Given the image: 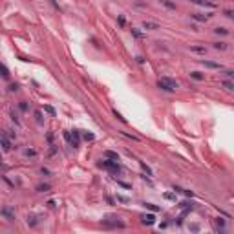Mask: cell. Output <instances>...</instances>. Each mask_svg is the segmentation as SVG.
<instances>
[{"mask_svg":"<svg viewBox=\"0 0 234 234\" xmlns=\"http://www.w3.org/2000/svg\"><path fill=\"white\" fill-rule=\"evenodd\" d=\"M0 75H2L4 79H9V69H7L6 66H4L2 62H0Z\"/></svg>","mask_w":234,"mask_h":234,"instance_id":"8fae6325","label":"cell"},{"mask_svg":"<svg viewBox=\"0 0 234 234\" xmlns=\"http://www.w3.org/2000/svg\"><path fill=\"white\" fill-rule=\"evenodd\" d=\"M216 225L220 227V232H223V227H225V220H223V218H216Z\"/></svg>","mask_w":234,"mask_h":234,"instance_id":"ffe728a7","label":"cell"},{"mask_svg":"<svg viewBox=\"0 0 234 234\" xmlns=\"http://www.w3.org/2000/svg\"><path fill=\"white\" fill-rule=\"evenodd\" d=\"M174 190H176V192H179V194H181V192H183V188H181V187H177V185H174Z\"/></svg>","mask_w":234,"mask_h":234,"instance_id":"74e56055","label":"cell"},{"mask_svg":"<svg viewBox=\"0 0 234 234\" xmlns=\"http://www.w3.org/2000/svg\"><path fill=\"white\" fill-rule=\"evenodd\" d=\"M103 225H106V227H119V229H124V223H123V221H119V218H117V216H106V220L103 221Z\"/></svg>","mask_w":234,"mask_h":234,"instance_id":"277c9868","label":"cell"},{"mask_svg":"<svg viewBox=\"0 0 234 234\" xmlns=\"http://www.w3.org/2000/svg\"><path fill=\"white\" fill-rule=\"evenodd\" d=\"M38 223V216H35V214H29L28 216V225L29 227H35Z\"/></svg>","mask_w":234,"mask_h":234,"instance_id":"9c48e42d","label":"cell"},{"mask_svg":"<svg viewBox=\"0 0 234 234\" xmlns=\"http://www.w3.org/2000/svg\"><path fill=\"white\" fill-rule=\"evenodd\" d=\"M49 4H51V6H53V7H55V9H61V7H59V4L55 2V0H49Z\"/></svg>","mask_w":234,"mask_h":234,"instance_id":"d590c367","label":"cell"},{"mask_svg":"<svg viewBox=\"0 0 234 234\" xmlns=\"http://www.w3.org/2000/svg\"><path fill=\"white\" fill-rule=\"evenodd\" d=\"M9 90H11V92H17L18 86H17V84H11V86H9Z\"/></svg>","mask_w":234,"mask_h":234,"instance_id":"8d00e7d4","label":"cell"},{"mask_svg":"<svg viewBox=\"0 0 234 234\" xmlns=\"http://www.w3.org/2000/svg\"><path fill=\"white\" fill-rule=\"evenodd\" d=\"M143 207L148 208V210H152V212H157V210H159V207L154 205V203H143Z\"/></svg>","mask_w":234,"mask_h":234,"instance_id":"2e32d148","label":"cell"},{"mask_svg":"<svg viewBox=\"0 0 234 234\" xmlns=\"http://www.w3.org/2000/svg\"><path fill=\"white\" fill-rule=\"evenodd\" d=\"M35 117H37V123L42 124V112H35Z\"/></svg>","mask_w":234,"mask_h":234,"instance_id":"f1b7e54d","label":"cell"},{"mask_svg":"<svg viewBox=\"0 0 234 234\" xmlns=\"http://www.w3.org/2000/svg\"><path fill=\"white\" fill-rule=\"evenodd\" d=\"M117 201H121V203H128V198H124V196H117Z\"/></svg>","mask_w":234,"mask_h":234,"instance_id":"1f68e13d","label":"cell"},{"mask_svg":"<svg viewBox=\"0 0 234 234\" xmlns=\"http://www.w3.org/2000/svg\"><path fill=\"white\" fill-rule=\"evenodd\" d=\"M117 185H121V187H124V188H130V185H128V183H124V181H117Z\"/></svg>","mask_w":234,"mask_h":234,"instance_id":"e575fe53","label":"cell"},{"mask_svg":"<svg viewBox=\"0 0 234 234\" xmlns=\"http://www.w3.org/2000/svg\"><path fill=\"white\" fill-rule=\"evenodd\" d=\"M113 115H115V117H117V119H119L121 123H126V119H124V117H123V115H121V113H119L117 110H113Z\"/></svg>","mask_w":234,"mask_h":234,"instance_id":"83f0119b","label":"cell"},{"mask_svg":"<svg viewBox=\"0 0 234 234\" xmlns=\"http://www.w3.org/2000/svg\"><path fill=\"white\" fill-rule=\"evenodd\" d=\"M104 156H106L108 159H115V161H119V156H117V152H112V150H106V152H104Z\"/></svg>","mask_w":234,"mask_h":234,"instance_id":"5bb4252c","label":"cell"},{"mask_svg":"<svg viewBox=\"0 0 234 234\" xmlns=\"http://www.w3.org/2000/svg\"><path fill=\"white\" fill-rule=\"evenodd\" d=\"M223 88L229 90V92H232V90H234V84H232L231 81H225V82H223Z\"/></svg>","mask_w":234,"mask_h":234,"instance_id":"d4e9b609","label":"cell"},{"mask_svg":"<svg viewBox=\"0 0 234 234\" xmlns=\"http://www.w3.org/2000/svg\"><path fill=\"white\" fill-rule=\"evenodd\" d=\"M132 35H134L136 38H143V37H145V35L139 31V29H136V28H132Z\"/></svg>","mask_w":234,"mask_h":234,"instance_id":"cb8c5ba5","label":"cell"},{"mask_svg":"<svg viewBox=\"0 0 234 234\" xmlns=\"http://www.w3.org/2000/svg\"><path fill=\"white\" fill-rule=\"evenodd\" d=\"M190 231H194V232H198V231H200V227H198V225H190Z\"/></svg>","mask_w":234,"mask_h":234,"instance_id":"f35d334b","label":"cell"},{"mask_svg":"<svg viewBox=\"0 0 234 234\" xmlns=\"http://www.w3.org/2000/svg\"><path fill=\"white\" fill-rule=\"evenodd\" d=\"M18 108H20L22 112H26V110H28V103H26V101H22L20 104H18Z\"/></svg>","mask_w":234,"mask_h":234,"instance_id":"f546056e","label":"cell"},{"mask_svg":"<svg viewBox=\"0 0 234 234\" xmlns=\"http://www.w3.org/2000/svg\"><path fill=\"white\" fill-rule=\"evenodd\" d=\"M165 198H167V200H176V194H170V192H167V194H165Z\"/></svg>","mask_w":234,"mask_h":234,"instance_id":"4dcf8cb0","label":"cell"},{"mask_svg":"<svg viewBox=\"0 0 234 234\" xmlns=\"http://www.w3.org/2000/svg\"><path fill=\"white\" fill-rule=\"evenodd\" d=\"M99 167L101 168H106V170H110L113 174H117L119 170H121V165L115 161V159H103L101 163H99Z\"/></svg>","mask_w":234,"mask_h":234,"instance_id":"7a4b0ae2","label":"cell"},{"mask_svg":"<svg viewBox=\"0 0 234 234\" xmlns=\"http://www.w3.org/2000/svg\"><path fill=\"white\" fill-rule=\"evenodd\" d=\"M0 214H2V216H6L7 218V221H15V214L11 212V208H2V210H0Z\"/></svg>","mask_w":234,"mask_h":234,"instance_id":"8992f818","label":"cell"},{"mask_svg":"<svg viewBox=\"0 0 234 234\" xmlns=\"http://www.w3.org/2000/svg\"><path fill=\"white\" fill-rule=\"evenodd\" d=\"M214 33H218V35H229V29L227 28H216V29H214Z\"/></svg>","mask_w":234,"mask_h":234,"instance_id":"44dd1931","label":"cell"},{"mask_svg":"<svg viewBox=\"0 0 234 234\" xmlns=\"http://www.w3.org/2000/svg\"><path fill=\"white\" fill-rule=\"evenodd\" d=\"M82 137L86 139V141H93V139H95V136H93V134H90V132H86V134H84Z\"/></svg>","mask_w":234,"mask_h":234,"instance_id":"4316f807","label":"cell"},{"mask_svg":"<svg viewBox=\"0 0 234 234\" xmlns=\"http://www.w3.org/2000/svg\"><path fill=\"white\" fill-rule=\"evenodd\" d=\"M24 156H28V157H35V156H37V150H35V148H26V150H24Z\"/></svg>","mask_w":234,"mask_h":234,"instance_id":"ac0fdd59","label":"cell"},{"mask_svg":"<svg viewBox=\"0 0 234 234\" xmlns=\"http://www.w3.org/2000/svg\"><path fill=\"white\" fill-rule=\"evenodd\" d=\"M190 77L194 79V81H203V79H205V75L200 73V71H190Z\"/></svg>","mask_w":234,"mask_h":234,"instance_id":"4fadbf2b","label":"cell"},{"mask_svg":"<svg viewBox=\"0 0 234 234\" xmlns=\"http://www.w3.org/2000/svg\"><path fill=\"white\" fill-rule=\"evenodd\" d=\"M225 17H229V18L234 17V15H232V9H225Z\"/></svg>","mask_w":234,"mask_h":234,"instance_id":"d6a6232c","label":"cell"},{"mask_svg":"<svg viewBox=\"0 0 234 234\" xmlns=\"http://www.w3.org/2000/svg\"><path fill=\"white\" fill-rule=\"evenodd\" d=\"M139 165H141V168L145 170V174H146V177H152V170H150V167H146L143 161H139Z\"/></svg>","mask_w":234,"mask_h":234,"instance_id":"9a60e30c","label":"cell"},{"mask_svg":"<svg viewBox=\"0 0 234 234\" xmlns=\"http://www.w3.org/2000/svg\"><path fill=\"white\" fill-rule=\"evenodd\" d=\"M161 4L165 7H168V9H176V4H174L172 0H161Z\"/></svg>","mask_w":234,"mask_h":234,"instance_id":"e0dca14e","label":"cell"},{"mask_svg":"<svg viewBox=\"0 0 234 234\" xmlns=\"http://www.w3.org/2000/svg\"><path fill=\"white\" fill-rule=\"evenodd\" d=\"M192 51H198V53H205L207 49L203 48V46H192Z\"/></svg>","mask_w":234,"mask_h":234,"instance_id":"484cf974","label":"cell"},{"mask_svg":"<svg viewBox=\"0 0 234 234\" xmlns=\"http://www.w3.org/2000/svg\"><path fill=\"white\" fill-rule=\"evenodd\" d=\"M37 190L38 192H48L49 190V185H48V183H44V185H37Z\"/></svg>","mask_w":234,"mask_h":234,"instance_id":"7402d4cb","label":"cell"},{"mask_svg":"<svg viewBox=\"0 0 234 234\" xmlns=\"http://www.w3.org/2000/svg\"><path fill=\"white\" fill-rule=\"evenodd\" d=\"M64 139H66L73 148H77L81 145V134H79V130H73V134L71 132H64Z\"/></svg>","mask_w":234,"mask_h":234,"instance_id":"3957f363","label":"cell"},{"mask_svg":"<svg viewBox=\"0 0 234 234\" xmlns=\"http://www.w3.org/2000/svg\"><path fill=\"white\" fill-rule=\"evenodd\" d=\"M203 62V66L205 68H210V69H221V64H218V62H212V61H201Z\"/></svg>","mask_w":234,"mask_h":234,"instance_id":"ba28073f","label":"cell"},{"mask_svg":"<svg viewBox=\"0 0 234 234\" xmlns=\"http://www.w3.org/2000/svg\"><path fill=\"white\" fill-rule=\"evenodd\" d=\"M44 112H48L49 113V115H55V108H53V106H49V104H46V106H44Z\"/></svg>","mask_w":234,"mask_h":234,"instance_id":"603a6c76","label":"cell"},{"mask_svg":"<svg viewBox=\"0 0 234 234\" xmlns=\"http://www.w3.org/2000/svg\"><path fill=\"white\" fill-rule=\"evenodd\" d=\"M141 221H143V225H154V223H156V216H154V214H145V216L141 218Z\"/></svg>","mask_w":234,"mask_h":234,"instance_id":"5b68a950","label":"cell"},{"mask_svg":"<svg viewBox=\"0 0 234 234\" xmlns=\"http://www.w3.org/2000/svg\"><path fill=\"white\" fill-rule=\"evenodd\" d=\"M192 4H198V6H207V7H216V4L214 2H208V0H190Z\"/></svg>","mask_w":234,"mask_h":234,"instance_id":"52a82bcc","label":"cell"},{"mask_svg":"<svg viewBox=\"0 0 234 234\" xmlns=\"http://www.w3.org/2000/svg\"><path fill=\"white\" fill-rule=\"evenodd\" d=\"M190 17L194 18V20H198V22H207V17H205V15H200V13H192Z\"/></svg>","mask_w":234,"mask_h":234,"instance_id":"30bf717a","label":"cell"},{"mask_svg":"<svg viewBox=\"0 0 234 234\" xmlns=\"http://www.w3.org/2000/svg\"><path fill=\"white\" fill-rule=\"evenodd\" d=\"M214 48H216V49H221V51H225L229 46H227V42H216V44H214Z\"/></svg>","mask_w":234,"mask_h":234,"instance_id":"d6986e66","label":"cell"},{"mask_svg":"<svg viewBox=\"0 0 234 234\" xmlns=\"http://www.w3.org/2000/svg\"><path fill=\"white\" fill-rule=\"evenodd\" d=\"M225 75H227L229 79H232V77H234V71H232V69H227V71H225Z\"/></svg>","mask_w":234,"mask_h":234,"instance_id":"836d02e7","label":"cell"},{"mask_svg":"<svg viewBox=\"0 0 234 234\" xmlns=\"http://www.w3.org/2000/svg\"><path fill=\"white\" fill-rule=\"evenodd\" d=\"M143 28H145V29H159V26H157V24L156 22H143Z\"/></svg>","mask_w":234,"mask_h":234,"instance_id":"7c38bea8","label":"cell"},{"mask_svg":"<svg viewBox=\"0 0 234 234\" xmlns=\"http://www.w3.org/2000/svg\"><path fill=\"white\" fill-rule=\"evenodd\" d=\"M157 88L163 90V92H174L177 88V81H174L170 77H163L157 81Z\"/></svg>","mask_w":234,"mask_h":234,"instance_id":"6da1fadb","label":"cell"}]
</instances>
